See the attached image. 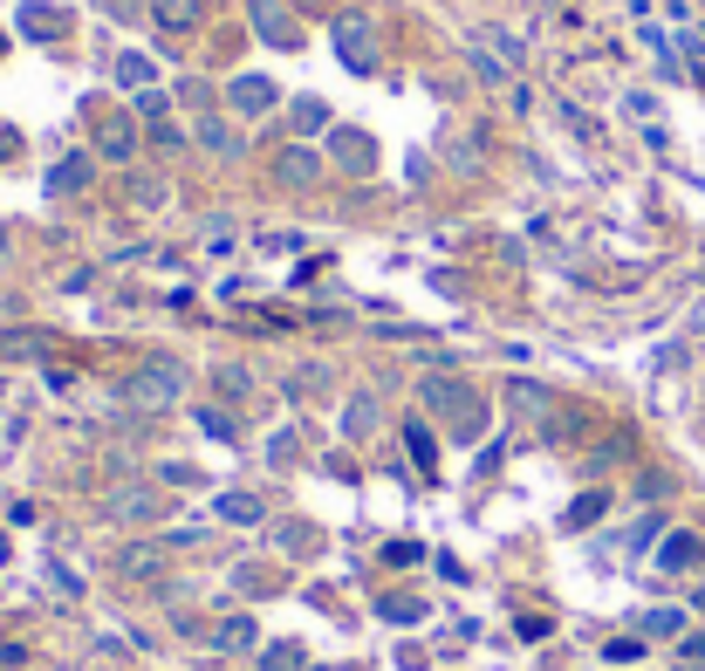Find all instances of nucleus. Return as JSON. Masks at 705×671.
<instances>
[{"instance_id":"nucleus-30","label":"nucleus","mask_w":705,"mask_h":671,"mask_svg":"<svg viewBox=\"0 0 705 671\" xmlns=\"http://www.w3.org/2000/svg\"><path fill=\"white\" fill-rule=\"evenodd\" d=\"M322 384H329V370L322 364H308V370H295V391L308 398V391H322Z\"/></svg>"},{"instance_id":"nucleus-6","label":"nucleus","mask_w":705,"mask_h":671,"mask_svg":"<svg viewBox=\"0 0 705 671\" xmlns=\"http://www.w3.org/2000/svg\"><path fill=\"white\" fill-rule=\"evenodd\" d=\"M254 28H260L268 48H295V14L274 8V0H254Z\"/></svg>"},{"instance_id":"nucleus-34","label":"nucleus","mask_w":705,"mask_h":671,"mask_svg":"<svg viewBox=\"0 0 705 671\" xmlns=\"http://www.w3.org/2000/svg\"><path fill=\"white\" fill-rule=\"evenodd\" d=\"M678 671H705V664H678Z\"/></svg>"},{"instance_id":"nucleus-31","label":"nucleus","mask_w":705,"mask_h":671,"mask_svg":"<svg viewBox=\"0 0 705 671\" xmlns=\"http://www.w3.org/2000/svg\"><path fill=\"white\" fill-rule=\"evenodd\" d=\"M295 664H302L295 644H274V651H268V671H295Z\"/></svg>"},{"instance_id":"nucleus-14","label":"nucleus","mask_w":705,"mask_h":671,"mask_svg":"<svg viewBox=\"0 0 705 671\" xmlns=\"http://www.w3.org/2000/svg\"><path fill=\"white\" fill-rule=\"evenodd\" d=\"M603 507H610V494H583L576 507L562 514V528H568V534H583V528H596V521H603Z\"/></svg>"},{"instance_id":"nucleus-5","label":"nucleus","mask_w":705,"mask_h":671,"mask_svg":"<svg viewBox=\"0 0 705 671\" xmlns=\"http://www.w3.org/2000/svg\"><path fill=\"white\" fill-rule=\"evenodd\" d=\"M274 178H281V186H295V192H308V186L322 178V158H316V151H302V144H289V151L274 158Z\"/></svg>"},{"instance_id":"nucleus-11","label":"nucleus","mask_w":705,"mask_h":671,"mask_svg":"<svg viewBox=\"0 0 705 671\" xmlns=\"http://www.w3.org/2000/svg\"><path fill=\"white\" fill-rule=\"evenodd\" d=\"M96 151H103V158H130V151H138V131H130V117H110V123H103V131H96Z\"/></svg>"},{"instance_id":"nucleus-36","label":"nucleus","mask_w":705,"mask_h":671,"mask_svg":"<svg viewBox=\"0 0 705 671\" xmlns=\"http://www.w3.org/2000/svg\"><path fill=\"white\" fill-rule=\"evenodd\" d=\"M316 671H322V664H316Z\"/></svg>"},{"instance_id":"nucleus-10","label":"nucleus","mask_w":705,"mask_h":671,"mask_svg":"<svg viewBox=\"0 0 705 671\" xmlns=\"http://www.w3.org/2000/svg\"><path fill=\"white\" fill-rule=\"evenodd\" d=\"M90 178H96V158H83V151H69V158H62L56 172H48V192H83Z\"/></svg>"},{"instance_id":"nucleus-22","label":"nucleus","mask_w":705,"mask_h":671,"mask_svg":"<svg viewBox=\"0 0 705 671\" xmlns=\"http://www.w3.org/2000/svg\"><path fill=\"white\" fill-rule=\"evenodd\" d=\"M404 438H411V452H418V467H425V473H432V467H438V446H432V432H425V425H418V419H411V425H404Z\"/></svg>"},{"instance_id":"nucleus-23","label":"nucleus","mask_w":705,"mask_h":671,"mask_svg":"<svg viewBox=\"0 0 705 671\" xmlns=\"http://www.w3.org/2000/svg\"><path fill=\"white\" fill-rule=\"evenodd\" d=\"M0 350H8V356H48V336H42V329H21V336H8Z\"/></svg>"},{"instance_id":"nucleus-2","label":"nucleus","mask_w":705,"mask_h":671,"mask_svg":"<svg viewBox=\"0 0 705 671\" xmlns=\"http://www.w3.org/2000/svg\"><path fill=\"white\" fill-rule=\"evenodd\" d=\"M425 404L438 411V419H446V432L459 438V446H466V438H480V432H486V404H480L473 391H466L459 377H425Z\"/></svg>"},{"instance_id":"nucleus-24","label":"nucleus","mask_w":705,"mask_h":671,"mask_svg":"<svg viewBox=\"0 0 705 671\" xmlns=\"http://www.w3.org/2000/svg\"><path fill=\"white\" fill-rule=\"evenodd\" d=\"M130 199H138V205H158L165 199V178L158 172H138V178H130Z\"/></svg>"},{"instance_id":"nucleus-12","label":"nucleus","mask_w":705,"mask_h":671,"mask_svg":"<svg viewBox=\"0 0 705 671\" xmlns=\"http://www.w3.org/2000/svg\"><path fill=\"white\" fill-rule=\"evenodd\" d=\"M205 151H226V158H233V151H240V131H233V123L226 117H199V131H192Z\"/></svg>"},{"instance_id":"nucleus-15","label":"nucleus","mask_w":705,"mask_h":671,"mask_svg":"<svg viewBox=\"0 0 705 671\" xmlns=\"http://www.w3.org/2000/svg\"><path fill=\"white\" fill-rule=\"evenodd\" d=\"M151 14H158L165 28H178V35L199 28V0H151Z\"/></svg>"},{"instance_id":"nucleus-28","label":"nucleus","mask_w":705,"mask_h":671,"mask_svg":"<svg viewBox=\"0 0 705 671\" xmlns=\"http://www.w3.org/2000/svg\"><path fill=\"white\" fill-rule=\"evenodd\" d=\"M199 425H205V438H226L233 446V411H199Z\"/></svg>"},{"instance_id":"nucleus-1","label":"nucleus","mask_w":705,"mask_h":671,"mask_svg":"<svg viewBox=\"0 0 705 671\" xmlns=\"http://www.w3.org/2000/svg\"><path fill=\"white\" fill-rule=\"evenodd\" d=\"M178 398H186V364H178V356H144V364L124 377L130 411H172Z\"/></svg>"},{"instance_id":"nucleus-20","label":"nucleus","mask_w":705,"mask_h":671,"mask_svg":"<svg viewBox=\"0 0 705 671\" xmlns=\"http://www.w3.org/2000/svg\"><path fill=\"white\" fill-rule=\"evenodd\" d=\"M21 28H28V35H62L69 14H56V8H21Z\"/></svg>"},{"instance_id":"nucleus-19","label":"nucleus","mask_w":705,"mask_h":671,"mask_svg":"<svg viewBox=\"0 0 705 671\" xmlns=\"http://www.w3.org/2000/svg\"><path fill=\"white\" fill-rule=\"evenodd\" d=\"M247 644H254V624H247V616H226V624L213 631V651H247Z\"/></svg>"},{"instance_id":"nucleus-21","label":"nucleus","mask_w":705,"mask_h":671,"mask_svg":"<svg viewBox=\"0 0 705 671\" xmlns=\"http://www.w3.org/2000/svg\"><path fill=\"white\" fill-rule=\"evenodd\" d=\"M507 404L520 411V419H534V411L548 404V391H541V384H528V377H520V384H507Z\"/></svg>"},{"instance_id":"nucleus-35","label":"nucleus","mask_w":705,"mask_h":671,"mask_svg":"<svg viewBox=\"0 0 705 671\" xmlns=\"http://www.w3.org/2000/svg\"><path fill=\"white\" fill-rule=\"evenodd\" d=\"M0 42H8V35H0Z\"/></svg>"},{"instance_id":"nucleus-16","label":"nucleus","mask_w":705,"mask_h":671,"mask_svg":"<svg viewBox=\"0 0 705 671\" xmlns=\"http://www.w3.org/2000/svg\"><path fill=\"white\" fill-rule=\"evenodd\" d=\"M343 432H350V438H371V432H377V398H371V391H363V398H350V411H343Z\"/></svg>"},{"instance_id":"nucleus-32","label":"nucleus","mask_w":705,"mask_h":671,"mask_svg":"<svg viewBox=\"0 0 705 671\" xmlns=\"http://www.w3.org/2000/svg\"><path fill=\"white\" fill-rule=\"evenodd\" d=\"M678 664H705V631H692L685 644H678Z\"/></svg>"},{"instance_id":"nucleus-13","label":"nucleus","mask_w":705,"mask_h":671,"mask_svg":"<svg viewBox=\"0 0 705 671\" xmlns=\"http://www.w3.org/2000/svg\"><path fill=\"white\" fill-rule=\"evenodd\" d=\"M637 631H644V637H685V610H671V603H665V610H644Z\"/></svg>"},{"instance_id":"nucleus-29","label":"nucleus","mask_w":705,"mask_h":671,"mask_svg":"<svg viewBox=\"0 0 705 671\" xmlns=\"http://www.w3.org/2000/svg\"><path fill=\"white\" fill-rule=\"evenodd\" d=\"M295 123H302V131H316V123H329V110H322L316 96H302V103H295Z\"/></svg>"},{"instance_id":"nucleus-9","label":"nucleus","mask_w":705,"mask_h":671,"mask_svg":"<svg viewBox=\"0 0 705 671\" xmlns=\"http://www.w3.org/2000/svg\"><path fill=\"white\" fill-rule=\"evenodd\" d=\"M329 151H336V165H343V172H371V138H363V131H350V123H343V131H336L329 138Z\"/></svg>"},{"instance_id":"nucleus-7","label":"nucleus","mask_w":705,"mask_h":671,"mask_svg":"<svg viewBox=\"0 0 705 671\" xmlns=\"http://www.w3.org/2000/svg\"><path fill=\"white\" fill-rule=\"evenodd\" d=\"M165 569V541H130V549H117V576H158Z\"/></svg>"},{"instance_id":"nucleus-25","label":"nucleus","mask_w":705,"mask_h":671,"mask_svg":"<svg viewBox=\"0 0 705 671\" xmlns=\"http://www.w3.org/2000/svg\"><path fill=\"white\" fill-rule=\"evenodd\" d=\"M151 144H158V151H186V131L165 123V117H151Z\"/></svg>"},{"instance_id":"nucleus-8","label":"nucleus","mask_w":705,"mask_h":671,"mask_svg":"<svg viewBox=\"0 0 705 671\" xmlns=\"http://www.w3.org/2000/svg\"><path fill=\"white\" fill-rule=\"evenodd\" d=\"M226 96H233V110H240V117L274 110V83H268V75H240V83H233Z\"/></svg>"},{"instance_id":"nucleus-33","label":"nucleus","mask_w":705,"mask_h":671,"mask_svg":"<svg viewBox=\"0 0 705 671\" xmlns=\"http://www.w3.org/2000/svg\"><path fill=\"white\" fill-rule=\"evenodd\" d=\"M0 254H8V226H0Z\"/></svg>"},{"instance_id":"nucleus-17","label":"nucleus","mask_w":705,"mask_h":671,"mask_svg":"<svg viewBox=\"0 0 705 671\" xmlns=\"http://www.w3.org/2000/svg\"><path fill=\"white\" fill-rule=\"evenodd\" d=\"M260 514H268V507H260L254 494H220V521H233V528H254Z\"/></svg>"},{"instance_id":"nucleus-3","label":"nucleus","mask_w":705,"mask_h":671,"mask_svg":"<svg viewBox=\"0 0 705 671\" xmlns=\"http://www.w3.org/2000/svg\"><path fill=\"white\" fill-rule=\"evenodd\" d=\"M329 42H336V56H343L356 75L377 69V21H371V14H343V21L329 28Z\"/></svg>"},{"instance_id":"nucleus-18","label":"nucleus","mask_w":705,"mask_h":671,"mask_svg":"<svg viewBox=\"0 0 705 671\" xmlns=\"http://www.w3.org/2000/svg\"><path fill=\"white\" fill-rule=\"evenodd\" d=\"M698 555H705V549H698V541H692V534H671V541H665V549H658V569H692V562H698Z\"/></svg>"},{"instance_id":"nucleus-27","label":"nucleus","mask_w":705,"mask_h":671,"mask_svg":"<svg viewBox=\"0 0 705 671\" xmlns=\"http://www.w3.org/2000/svg\"><path fill=\"white\" fill-rule=\"evenodd\" d=\"M117 83H130V90L151 83V62H144V56H124V62H117Z\"/></svg>"},{"instance_id":"nucleus-4","label":"nucleus","mask_w":705,"mask_h":671,"mask_svg":"<svg viewBox=\"0 0 705 671\" xmlns=\"http://www.w3.org/2000/svg\"><path fill=\"white\" fill-rule=\"evenodd\" d=\"M151 514H165L158 486H117L110 494V521H151Z\"/></svg>"},{"instance_id":"nucleus-26","label":"nucleus","mask_w":705,"mask_h":671,"mask_svg":"<svg viewBox=\"0 0 705 671\" xmlns=\"http://www.w3.org/2000/svg\"><path fill=\"white\" fill-rule=\"evenodd\" d=\"M220 391H226V398H247V391H254V377H247L240 364H220Z\"/></svg>"}]
</instances>
